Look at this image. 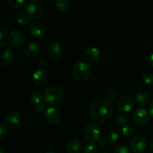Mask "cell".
Listing matches in <instances>:
<instances>
[{
	"mask_svg": "<svg viewBox=\"0 0 153 153\" xmlns=\"http://www.w3.org/2000/svg\"><path fill=\"white\" fill-rule=\"evenodd\" d=\"M101 56V53L99 49L91 46L88 48L84 52L83 58L85 60V62L88 64H94L97 62Z\"/></svg>",
	"mask_w": 153,
	"mask_h": 153,
	"instance_id": "30bf717a",
	"label": "cell"
},
{
	"mask_svg": "<svg viewBox=\"0 0 153 153\" xmlns=\"http://www.w3.org/2000/svg\"><path fill=\"white\" fill-rule=\"evenodd\" d=\"M149 113H150L151 116L153 117V100L152 101H151V102L149 103Z\"/></svg>",
	"mask_w": 153,
	"mask_h": 153,
	"instance_id": "e575fe53",
	"label": "cell"
},
{
	"mask_svg": "<svg viewBox=\"0 0 153 153\" xmlns=\"http://www.w3.org/2000/svg\"><path fill=\"white\" fill-rule=\"evenodd\" d=\"M49 74L45 69H39L34 72L32 76V82L37 86H42L45 85L49 80Z\"/></svg>",
	"mask_w": 153,
	"mask_h": 153,
	"instance_id": "8fae6325",
	"label": "cell"
},
{
	"mask_svg": "<svg viewBox=\"0 0 153 153\" xmlns=\"http://www.w3.org/2000/svg\"><path fill=\"white\" fill-rule=\"evenodd\" d=\"M98 152V148L96 145L90 144L85 146L84 149V153H97Z\"/></svg>",
	"mask_w": 153,
	"mask_h": 153,
	"instance_id": "f1b7e54d",
	"label": "cell"
},
{
	"mask_svg": "<svg viewBox=\"0 0 153 153\" xmlns=\"http://www.w3.org/2000/svg\"><path fill=\"white\" fill-rule=\"evenodd\" d=\"M43 97L45 102L49 105H57L64 100V91L59 86L49 87L44 90Z\"/></svg>",
	"mask_w": 153,
	"mask_h": 153,
	"instance_id": "7a4b0ae2",
	"label": "cell"
},
{
	"mask_svg": "<svg viewBox=\"0 0 153 153\" xmlns=\"http://www.w3.org/2000/svg\"><path fill=\"white\" fill-rule=\"evenodd\" d=\"M33 110L37 114H42L44 113V111H46V106L43 103H39V104L34 105Z\"/></svg>",
	"mask_w": 153,
	"mask_h": 153,
	"instance_id": "4316f807",
	"label": "cell"
},
{
	"mask_svg": "<svg viewBox=\"0 0 153 153\" xmlns=\"http://www.w3.org/2000/svg\"><path fill=\"white\" fill-rule=\"evenodd\" d=\"M24 1L25 0H8V2L10 6L15 7V8H17V7H19L22 5Z\"/></svg>",
	"mask_w": 153,
	"mask_h": 153,
	"instance_id": "f546056e",
	"label": "cell"
},
{
	"mask_svg": "<svg viewBox=\"0 0 153 153\" xmlns=\"http://www.w3.org/2000/svg\"><path fill=\"white\" fill-rule=\"evenodd\" d=\"M114 153H130V152L129 149H128V148L127 147V146L121 145V146H117V147L114 149Z\"/></svg>",
	"mask_w": 153,
	"mask_h": 153,
	"instance_id": "4dcf8cb0",
	"label": "cell"
},
{
	"mask_svg": "<svg viewBox=\"0 0 153 153\" xmlns=\"http://www.w3.org/2000/svg\"><path fill=\"white\" fill-rule=\"evenodd\" d=\"M1 47V58H0V64L1 66H7L10 64L13 61V54L11 48L5 42L1 41L0 43Z\"/></svg>",
	"mask_w": 153,
	"mask_h": 153,
	"instance_id": "8992f818",
	"label": "cell"
},
{
	"mask_svg": "<svg viewBox=\"0 0 153 153\" xmlns=\"http://www.w3.org/2000/svg\"><path fill=\"white\" fill-rule=\"evenodd\" d=\"M26 12L30 18L34 19L41 17L44 12V6L40 0H31L26 7Z\"/></svg>",
	"mask_w": 153,
	"mask_h": 153,
	"instance_id": "277c9868",
	"label": "cell"
},
{
	"mask_svg": "<svg viewBox=\"0 0 153 153\" xmlns=\"http://www.w3.org/2000/svg\"><path fill=\"white\" fill-rule=\"evenodd\" d=\"M69 7L68 0H55V7L61 12L66 11Z\"/></svg>",
	"mask_w": 153,
	"mask_h": 153,
	"instance_id": "44dd1931",
	"label": "cell"
},
{
	"mask_svg": "<svg viewBox=\"0 0 153 153\" xmlns=\"http://www.w3.org/2000/svg\"><path fill=\"white\" fill-rule=\"evenodd\" d=\"M25 36L22 31L19 30H13L8 34L7 37V43L12 46L18 47L23 43Z\"/></svg>",
	"mask_w": 153,
	"mask_h": 153,
	"instance_id": "9c48e42d",
	"label": "cell"
},
{
	"mask_svg": "<svg viewBox=\"0 0 153 153\" xmlns=\"http://www.w3.org/2000/svg\"><path fill=\"white\" fill-rule=\"evenodd\" d=\"M100 153H108V152H100Z\"/></svg>",
	"mask_w": 153,
	"mask_h": 153,
	"instance_id": "ab89813d",
	"label": "cell"
},
{
	"mask_svg": "<svg viewBox=\"0 0 153 153\" xmlns=\"http://www.w3.org/2000/svg\"><path fill=\"white\" fill-rule=\"evenodd\" d=\"M122 131L123 135H125L126 137H131V136L134 135V127L131 125H129V124H126L124 126H123Z\"/></svg>",
	"mask_w": 153,
	"mask_h": 153,
	"instance_id": "cb8c5ba5",
	"label": "cell"
},
{
	"mask_svg": "<svg viewBox=\"0 0 153 153\" xmlns=\"http://www.w3.org/2000/svg\"><path fill=\"white\" fill-rule=\"evenodd\" d=\"M46 51H47L48 55L54 59H58L61 58L64 52L62 46L57 42H51L47 46Z\"/></svg>",
	"mask_w": 153,
	"mask_h": 153,
	"instance_id": "2e32d148",
	"label": "cell"
},
{
	"mask_svg": "<svg viewBox=\"0 0 153 153\" xmlns=\"http://www.w3.org/2000/svg\"><path fill=\"white\" fill-rule=\"evenodd\" d=\"M91 74V68L89 64L84 61H79L74 65L72 71L73 77L76 82H84L88 80Z\"/></svg>",
	"mask_w": 153,
	"mask_h": 153,
	"instance_id": "3957f363",
	"label": "cell"
},
{
	"mask_svg": "<svg viewBox=\"0 0 153 153\" xmlns=\"http://www.w3.org/2000/svg\"><path fill=\"white\" fill-rule=\"evenodd\" d=\"M149 64H150L151 67H153V53L150 55V57H149Z\"/></svg>",
	"mask_w": 153,
	"mask_h": 153,
	"instance_id": "d590c367",
	"label": "cell"
},
{
	"mask_svg": "<svg viewBox=\"0 0 153 153\" xmlns=\"http://www.w3.org/2000/svg\"><path fill=\"white\" fill-rule=\"evenodd\" d=\"M25 52L30 56H34L37 55L40 52V46L37 43L34 41H30L25 44Z\"/></svg>",
	"mask_w": 153,
	"mask_h": 153,
	"instance_id": "ac0fdd59",
	"label": "cell"
},
{
	"mask_svg": "<svg viewBox=\"0 0 153 153\" xmlns=\"http://www.w3.org/2000/svg\"><path fill=\"white\" fill-rule=\"evenodd\" d=\"M0 25H1V34H0V39L1 40L5 37L6 32H7V22H6L5 19L3 16L1 17V21H0Z\"/></svg>",
	"mask_w": 153,
	"mask_h": 153,
	"instance_id": "484cf974",
	"label": "cell"
},
{
	"mask_svg": "<svg viewBox=\"0 0 153 153\" xmlns=\"http://www.w3.org/2000/svg\"><path fill=\"white\" fill-rule=\"evenodd\" d=\"M146 140L142 136H137L131 139L130 142V148L134 152H141L146 149Z\"/></svg>",
	"mask_w": 153,
	"mask_h": 153,
	"instance_id": "9a60e30c",
	"label": "cell"
},
{
	"mask_svg": "<svg viewBox=\"0 0 153 153\" xmlns=\"http://www.w3.org/2000/svg\"><path fill=\"white\" fill-rule=\"evenodd\" d=\"M132 118L136 125L138 126H144L147 124L149 117L146 109L143 108H138L133 113Z\"/></svg>",
	"mask_w": 153,
	"mask_h": 153,
	"instance_id": "ba28073f",
	"label": "cell"
},
{
	"mask_svg": "<svg viewBox=\"0 0 153 153\" xmlns=\"http://www.w3.org/2000/svg\"><path fill=\"white\" fill-rule=\"evenodd\" d=\"M82 149V142L78 139H72L67 145V150L68 153H79Z\"/></svg>",
	"mask_w": 153,
	"mask_h": 153,
	"instance_id": "e0dca14e",
	"label": "cell"
},
{
	"mask_svg": "<svg viewBox=\"0 0 153 153\" xmlns=\"http://www.w3.org/2000/svg\"><path fill=\"white\" fill-rule=\"evenodd\" d=\"M42 99V94L39 91H35V92H33L32 94L30 95L29 100L31 101V103L34 105H37L40 103Z\"/></svg>",
	"mask_w": 153,
	"mask_h": 153,
	"instance_id": "d4e9b609",
	"label": "cell"
},
{
	"mask_svg": "<svg viewBox=\"0 0 153 153\" xmlns=\"http://www.w3.org/2000/svg\"><path fill=\"white\" fill-rule=\"evenodd\" d=\"M45 153H55V152H52V151H47V152H46Z\"/></svg>",
	"mask_w": 153,
	"mask_h": 153,
	"instance_id": "f35d334b",
	"label": "cell"
},
{
	"mask_svg": "<svg viewBox=\"0 0 153 153\" xmlns=\"http://www.w3.org/2000/svg\"><path fill=\"white\" fill-rule=\"evenodd\" d=\"M108 140H106V139H104V138H102V139H100V140H98V145L100 146L101 148H106L108 146Z\"/></svg>",
	"mask_w": 153,
	"mask_h": 153,
	"instance_id": "d6a6232c",
	"label": "cell"
},
{
	"mask_svg": "<svg viewBox=\"0 0 153 153\" xmlns=\"http://www.w3.org/2000/svg\"><path fill=\"white\" fill-rule=\"evenodd\" d=\"M150 149L151 150H152V152H153V140H152V142H151L150 143Z\"/></svg>",
	"mask_w": 153,
	"mask_h": 153,
	"instance_id": "8d00e7d4",
	"label": "cell"
},
{
	"mask_svg": "<svg viewBox=\"0 0 153 153\" xmlns=\"http://www.w3.org/2000/svg\"><path fill=\"white\" fill-rule=\"evenodd\" d=\"M113 105L108 99L100 98L94 100L89 108V113L93 120L97 123L108 121L113 115Z\"/></svg>",
	"mask_w": 153,
	"mask_h": 153,
	"instance_id": "6da1fadb",
	"label": "cell"
},
{
	"mask_svg": "<svg viewBox=\"0 0 153 153\" xmlns=\"http://www.w3.org/2000/svg\"><path fill=\"white\" fill-rule=\"evenodd\" d=\"M117 108L118 110L123 112H128L134 107V102L131 97H123L119 99L117 102Z\"/></svg>",
	"mask_w": 153,
	"mask_h": 153,
	"instance_id": "4fadbf2b",
	"label": "cell"
},
{
	"mask_svg": "<svg viewBox=\"0 0 153 153\" xmlns=\"http://www.w3.org/2000/svg\"><path fill=\"white\" fill-rule=\"evenodd\" d=\"M0 153H5V152H4V149H3V148H2V147L0 148Z\"/></svg>",
	"mask_w": 153,
	"mask_h": 153,
	"instance_id": "74e56055",
	"label": "cell"
},
{
	"mask_svg": "<svg viewBox=\"0 0 153 153\" xmlns=\"http://www.w3.org/2000/svg\"><path fill=\"white\" fill-rule=\"evenodd\" d=\"M45 118L46 121L52 125L59 123L61 120V113L55 108H49L45 111Z\"/></svg>",
	"mask_w": 153,
	"mask_h": 153,
	"instance_id": "5bb4252c",
	"label": "cell"
},
{
	"mask_svg": "<svg viewBox=\"0 0 153 153\" xmlns=\"http://www.w3.org/2000/svg\"><path fill=\"white\" fill-rule=\"evenodd\" d=\"M143 81L146 85H153V74L151 73H144L143 76Z\"/></svg>",
	"mask_w": 153,
	"mask_h": 153,
	"instance_id": "83f0119b",
	"label": "cell"
},
{
	"mask_svg": "<svg viewBox=\"0 0 153 153\" xmlns=\"http://www.w3.org/2000/svg\"><path fill=\"white\" fill-rule=\"evenodd\" d=\"M38 66L40 67V69H45L47 67V61L44 59L40 60L38 62Z\"/></svg>",
	"mask_w": 153,
	"mask_h": 153,
	"instance_id": "836d02e7",
	"label": "cell"
},
{
	"mask_svg": "<svg viewBox=\"0 0 153 153\" xmlns=\"http://www.w3.org/2000/svg\"><path fill=\"white\" fill-rule=\"evenodd\" d=\"M28 31L32 37L35 38H40L45 34L44 25L41 22L34 21L28 25Z\"/></svg>",
	"mask_w": 153,
	"mask_h": 153,
	"instance_id": "7c38bea8",
	"label": "cell"
},
{
	"mask_svg": "<svg viewBox=\"0 0 153 153\" xmlns=\"http://www.w3.org/2000/svg\"><path fill=\"white\" fill-rule=\"evenodd\" d=\"M16 22L19 25H23V26H26V25H30L29 18H28V16L26 14H25L23 13H18L17 16H16Z\"/></svg>",
	"mask_w": 153,
	"mask_h": 153,
	"instance_id": "7402d4cb",
	"label": "cell"
},
{
	"mask_svg": "<svg viewBox=\"0 0 153 153\" xmlns=\"http://www.w3.org/2000/svg\"><path fill=\"white\" fill-rule=\"evenodd\" d=\"M105 137L108 141L111 143H114L120 140V134L113 130H109L105 133Z\"/></svg>",
	"mask_w": 153,
	"mask_h": 153,
	"instance_id": "ffe728a7",
	"label": "cell"
},
{
	"mask_svg": "<svg viewBox=\"0 0 153 153\" xmlns=\"http://www.w3.org/2000/svg\"><path fill=\"white\" fill-rule=\"evenodd\" d=\"M128 119L126 116L123 114H117L114 117V123L117 126H125L128 123Z\"/></svg>",
	"mask_w": 153,
	"mask_h": 153,
	"instance_id": "603a6c76",
	"label": "cell"
},
{
	"mask_svg": "<svg viewBox=\"0 0 153 153\" xmlns=\"http://www.w3.org/2000/svg\"><path fill=\"white\" fill-rule=\"evenodd\" d=\"M7 134V128H6V126L4 123H1V127H0V138L1 140H3L4 137H5Z\"/></svg>",
	"mask_w": 153,
	"mask_h": 153,
	"instance_id": "1f68e13d",
	"label": "cell"
},
{
	"mask_svg": "<svg viewBox=\"0 0 153 153\" xmlns=\"http://www.w3.org/2000/svg\"><path fill=\"white\" fill-rule=\"evenodd\" d=\"M100 130L97 125L88 123L84 128L83 135L85 140L90 143H96L100 139Z\"/></svg>",
	"mask_w": 153,
	"mask_h": 153,
	"instance_id": "5b68a950",
	"label": "cell"
},
{
	"mask_svg": "<svg viewBox=\"0 0 153 153\" xmlns=\"http://www.w3.org/2000/svg\"><path fill=\"white\" fill-rule=\"evenodd\" d=\"M22 119L16 111H10L4 117V124L10 129H16L21 125Z\"/></svg>",
	"mask_w": 153,
	"mask_h": 153,
	"instance_id": "52a82bcc",
	"label": "cell"
},
{
	"mask_svg": "<svg viewBox=\"0 0 153 153\" xmlns=\"http://www.w3.org/2000/svg\"><path fill=\"white\" fill-rule=\"evenodd\" d=\"M135 100L137 104L141 106H146L149 102V97L147 93L144 91H140L137 93L135 96Z\"/></svg>",
	"mask_w": 153,
	"mask_h": 153,
	"instance_id": "d6986e66",
	"label": "cell"
}]
</instances>
